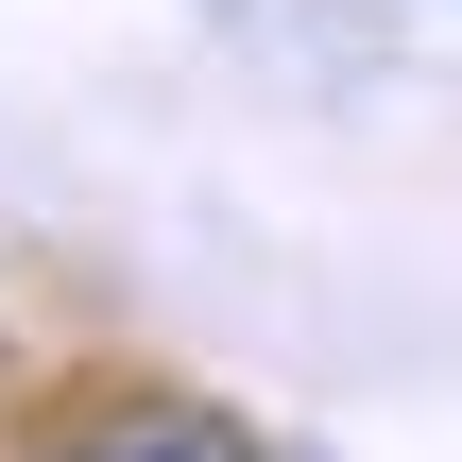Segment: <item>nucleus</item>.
Wrapping results in <instances>:
<instances>
[{
  "label": "nucleus",
  "mask_w": 462,
  "mask_h": 462,
  "mask_svg": "<svg viewBox=\"0 0 462 462\" xmlns=\"http://www.w3.org/2000/svg\"><path fill=\"white\" fill-rule=\"evenodd\" d=\"M69 462H257L223 411H137V429H103V446H69Z\"/></svg>",
  "instance_id": "f257e3e1"
}]
</instances>
